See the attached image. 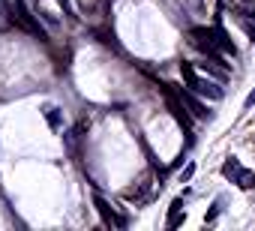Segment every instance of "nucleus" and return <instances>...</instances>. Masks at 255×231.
Returning <instances> with one entry per match:
<instances>
[{"instance_id":"obj_7","label":"nucleus","mask_w":255,"mask_h":231,"mask_svg":"<svg viewBox=\"0 0 255 231\" xmlns=\"http://www.w3.org/2000/svg\"><path fill=\"white\" fill-rule=\"evenodd\" d=\"M234 183H237V186H243V189H252V186H255V174L240 168V171L234 174Z\"/></svg>"},{"instance_id":"obj_8","label":"nucleus","mask_w":255,"mask_h":231,"mask_svg":"<svg viewBox=\"0 0 255 231\" xmlns=\"http://www.w3.org/2000/svg\"><path fill=\"white\" fill-rule=\"evenodd\" d=\"M180 75H183V81H186V84H189L192 90H195V84H198V75H195V69H192L189 63H180Z\"/></svg>"},{"instance_id":"obj_5","label":"nucleus","mask_w":255,"mask_h":231,"mask_svg":"<svg viewBox=\"0 0 255 231\" xmlns=\"http://www.w3.org/2000/svg\"><path fill=\"white\" fill-rule=\"evenodd\" d=\"M195 93H201V96H210V99H222V96H225L219 84H213V81H201V78H198V84H195Z\"/></svg>"},{"instance_id":"obj_12","label":"nucleus","mask_w":255,"mask_h":231,"mask_svg":"<svg viewBox=\"0 0 255 231\" xmlns=\"http://www.w3.org/2000/svg\"><path fill=\"white\" fill-rule=\"evenodd\" d=\"M243 3H252V0H243Z\"/></svg>"},{"instance_id":"obj_11","label":"nucleus","mask_w":255,"mask_h":231,"mask_svg":"<svg viewBox=\"0 0 255 231\" xmlns=\"http://www.w3.org/2000/svg\"><path fill=\"white\" fill-rule=\"evenodd\" d=\"M252 105H255V90H252L249 96H246V108H252Z\"/></svg>"},{"instance_id":"obj_2","label":"nucleus","mask_w":255,"mask_h":231,"mask_svg":"<svg viewBox=\"0 0 255 231\" xmlns=\"http://www.w3.org/2000/svg\"><path fill=\"white\" fill-rule=\"evenodd\" d=\"M12 15H15V21H18V24H21L24 30H30V33H36V36L42 39V27H39L36 21H33V15L27 12V6H24V0H15V12H12Z\"/></svg>"},{"instance_id":"obj_4","label":"nucleus","mask_w":255,"mask_h":231,"mask_svg":"<svg viewBox=\"0 0 255 231\" xmlns=\"http://www.w3.org/2000/svg\"><path fill=\"white\" fill-rule=\"evenodd\" d=\"M93 204H96V210H99V216H102V222H105V225H114V228H120V225H123V219L117 216V213H114V210H111L105 201L99 198V195L93 198Z\"/></svg>"},{"instance_id":"obj_10","label":"nucleus","mask_w":255,"mask_h":231,"mask_svg":"<svg viewBox=\"0 0 255 231\" xmlns=\"http://www.w3.org/2000/svg\"><path fill=\"white\" fill-rule=\"evenodd\" d=\"M45 117H48V123H51L54 129L60 126V111H57V108H48V111H45Z\"/></svg>"},{"instance_id":"obj_3","label":"nucleus","mask_w":255,"mask_h":231,"mask_svg":"<svg viewBox=\"0 0 255 231\" xmlns=\"http://www.w3.org/2000/svg\"><path fill=\"white\" fill-rule=\"evenodd\" d=\"M177 96L183 99V105H186V108H189V111H192V114H195L198 120H210V117H213V111H210V108H207V105H204V102H198V99H195V96H192L189 90H180Z\"/></svg>"},{"instance_id":"obj_6","label":"nucleus","mask_w":255,"mask_h":231,"mask_svg":"<svg viewBox=\"0 0 255 231\" xmlns=\"http://www.w3.org/2000/svg\"><path fill=\"white\" fill-rule=\"evenodd\" d=\"M213 36H216V45L222 48V51H231V54H237V51H234V42L228 39V33H225L222 27H216V30H213Z\"/></svg>"},{"instance_id":"obj_9","label":"nucleus","mask_w":255,"mask_h":231,"mask_svg":"<svg viewBox=\"0 0 255 231\" xmlns=\"http://www.w3.org/2000/svg\"><path fill=\"white\" fill-rule=\"evenodd\" d=\"M237 171H240V162H237V159H228V162L222 165V174L231 177V180H234V174H237Z\"/></svg>"},{"instance_id":"obj_1","label":"nucleus","mask_w":255,"mask_h":231,"mask_svg":"<svg viewBox=\"0 0 255 231\" xmlns=\"http://www.w3.org/2000/svg\"><path fill=\"white\" fill-rule=\"evenodd\" d=\"M162 93H165V102H168V108H171V114H174V120L180 123V126L186 129V135L192 138V120H189V114H186V105H183V99L171 90L168 84H162Z\"/></svg>"}]
</instances>
